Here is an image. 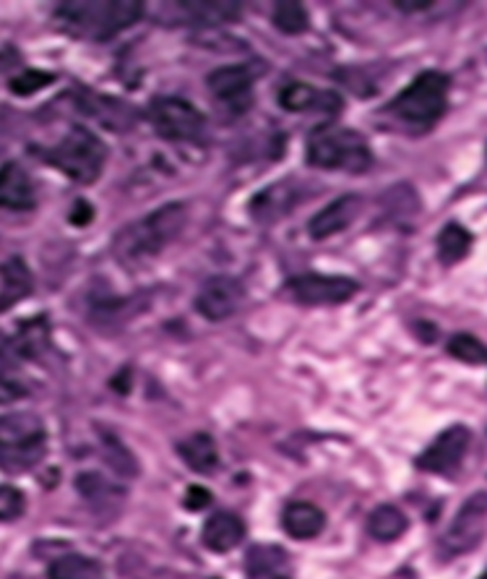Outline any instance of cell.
Returning <instances> with one entry per match:
<instances>
[{
    "label": "cell",
    "mask_w": 487,
    "mask_h": 579,
    "mask_svg": "<svg viewBox=\"0 0 487 579\" xmlns=\"http://www.w3.org/2000/svg\"><path fill=\"white\" fill-rule=\"evenodd\" d=\"M449 76L440 74V71H423L410 87L401 89L380 110V115H386L388 121H394L401 128L412 131V134H423L444 118L446 108H449Z\"/></svg>",
    "instance_id": "cell-1"
},
{
    "label": "cell",
    "mask_w": 487,
    "mask_h": 579,
    "mask_svg": "<svg viewBox=\"0 0 487 579\" xmlns=\"http://www.w3.org/2000/svg\"><path fill=\"white\" fill-rule=\"evenodd\" d=\"M143 16V3L138 0H76V3H58L55 24L65 35L82 39H102L115 37L117 32L134 26Z\"/></svg>",
    "instance_id": "cell-2"
},
{
    "label": "cell",
    "mask_w": 487,
    "mask_h": 579,
    "mask_svg": "<svg viewBox=\"0 0 487 579\" xmlns=\"http://www.w3.org/2000/svg\"><path fill=\"white\" fill-rule=\"evenodd\" d=\"M186 227V207L183 204H164L162 209L123 227L115 235L113 251L125 267H141L160 256Z\"/></svg>",
    "instance_id": "cell-3"
},
{
    "label": "cell",
    "mask_w": 487,
    "mask_h": 579,
    "mask_svg": "<svg viewBox=\"0 0 487 579\" xmlns=\"http://www.w3.org/2000/svg\"><path fill=\"white\" fill-rule=\"evenodd\" d=\"M48 454V433L35 412H11L0 418V470L9 476L37 467Z\"/></svg>",
    "instance_id": "cell-4"
},
{
    "label": "cell",
    "mask_w": 487,
    "mask_h": 579,
    "mask_svg": "<svg viewBox=\"0 0 487 579\" xmlns=\"http://www.w3.org/2000/svg\"><path fill=\"white\" fill-rule=\"evenodd\" d=\"M308 164L315 170L365 173L373 164V151L363 134L341 126H321L308 139Z\"/></svg>",
    "instance_id": "cell-5"
},
{
    "label": "cell",
    "mask_w": 487,
    "mask_h": 579,
    "mask_svg": "<svg viewBox=\"0 0 487 579\" xmlns=\"http://www.w3.org/2000/svg\"><path fill=\"white\" fill-rule=\"evenodd\" d=\"M42 160L61 170L68 181L78 183V186H91L102 175L104 162H108V147L91 131L76 126L55 147L45 151Z\"/></svg>",
    "instance_id": "cell-6"
},
{
    "label": "cell",
    "mask_w": 487,
    "mask_h": 579,
    "mask_svg": "<svg viewBox=\"0 0 487 579\" xmlns=\"http://www.w3.org/2000/svg\"><path fill=\"white\" fill-rule=\"evenodd\" d=\"M149 123L160 139L173 144H199L207 136V118L180 97H154L149 102Z\"/></svg>",
    "instance_id": "cell-7"
},
{
    "label": "cell",
    "mask_w": 487,
    "mask_h": 579,
    "mask_svg": "<svg viewBox=\"0 0 487 579\" xmlns=\"http://www.w3.org/2000/svg\"><path fill=\"white\" fill-rule=\"evenodd\" d=\"M487 532V493L479 491L470 496L451 519L449 530L440 538V549L446 556H462L475 551Z\"/></svg>",
    "instance_id": "cell-8"
},
{
    "label": "cell",
    "mask_w": 487,
    "mask_h": 579,
    "mask_svg": "<svg viewBox=\"0 0 487 579\" xmlns=\"http://www.w3.org/2000/svg\"><path fill=\"white\" fill-rule=\"evenodd\" d=\"M289 295L302 306H339L358 295L360 285L350 278L334 274H302L289 280Z\"/></svg>",
    "instance_id": "cell-9"
},
{
    "label": "cell",
    "mask_w": 487,
    "mask_h": 579,
    "mask_svg": "<svg viewBox=\"0 0 487 579\" xmlns=\"http://www.w3.org/2000/svg\"><path fill=\"white\" fill-rule=\"evenodd\" d=\"M253 82L255 74L248 65H225L209 74L207 87L212 97L229 113H246L253 104Z\"/></svg>",
    "instance_id": "cell-10"
},
{
    "label": "cell",
    "mask_w": 487,
    "mask_h": 579,
    "mask_svg": "<svg viewBox=\"0 0 487 579\" xmlns=\"http://www.w3.org/2000/svg\"><path fill=\"white\" fill-rule=\"evenodd\" d=\"M472 433L466 426H451L417 457V467L433 476H451L464 463Z\"/></svg>",
    "instance_id": "cell-11"
},
{
    "label": "cell",
    "mask_w": 487,
    "mask_h": 579,
    "mask_svg": "<svg viewBox=\"0 0 487 579\" xmlns=\"http://www.w3.org/2000/svg\"><path fill=\"white\" fill-rule=\"evenodd\" d=\"M246 300V287L238 278L229 274H216L203 282L199 295H196V311L209 321H225L233 313H238V308Z\"/></svg>",
    "instance_id": "cell-12"
},
{
    "label": "cell",
    "mask_w": 487,
    "mask_h": 579,
    "mask_svg": "<svg viewBox=\"0 0 487 579\" xmlns=\"http://www.w3.org/2000/svg\"><path fill=\"white\" fill-rule=\"evenodd\" d=\"M360 207H363V201H360L358 194L339 196V199H334L308 222V233H311L313 241L332 238V235H337L352 225L354 217L360 214Z\"/></svg>",
    "instance_id": "cell-13"
},
{
    "label": "cell",
    "mask_w": 487,
    "mask_h": 579,
    "mask_svg": "<svg viewBox=\"0 0 487 579\" xmlns=\"http://www.w3.org/2000/svg\"><path fill=\"white\" fill-rule=\"evenodd\" d=\"M35 186H32V177L26 175L22 164H3V168H0V209H9V212H29V209H35Z\"/></svg>",
    "instance_id": "cell-14"
},
{
    "label": "cell",
    "mask_w": 487,
    "mask_h": 579,
    "mask_svg": "<svg viewBox=\"0 0 487 579\" xmlns=\"http://www.w3.org/2000/svg\"><path fill=\"white\" fill-rule=\"evenodd\" d=\"M279 104L287 113H308V110H321V113L334 115L341 110V100L334 91H319L311 84H289L279 91Z\"/></svg>",
    "instance_id": "cell-15"
},
{
    "label": "cell",
    "mask_w": 487,
    "mask_h": 579,
    "mask_svg": "<svg viewBox=\"0 0 487 579\" xmlns=\"http://www.w3.org/2000/svg\"><path fill=\"white\" fill-rule=\"evenodd\" d=\"M242 538H246V525L238 515H229V512H216L203 525V545L214 554H227V551L238 549Z\"/></svg>",
    "instance_id": "cell-16"
},
{
    "label": "cell",
    "mask_w": 487,
    "mask_h": 579,
    "mask_svg": "<svg viewBox=\"0 0 487 579\" xmlns=\"http://www.w3.org/2000/svg\"><path fill=\"white\" fill-rule=\"evenodd\" d=\"M32 290H35V282H32L29 267L24 264V259L13 256L0 267V313L32 295Z\"/></svg>",
    "instance_id": "cell-17"
},
{
    "label": "cell",
    "mask_w": 487,
    "mask_h": 579,
    "mask_svg": "<svg viewBox=\"0 0 487 579\" xmlns=\"http://www.w3.org/2000/svg\"><path fill=\"white\" fill-rule=\"evenodd\" d=\"M282 525H285L287 535L295 538V541H311V538L324 532L326 515L315 504L292 502L282 515Z\"/></svg>",
    "instance_id": "cell-18"
},
{
    "label": "cell",
    "mask_w": 487,
    "mask_h": 579,
    "mask_svg": "<svg viewBox=\"0 0 487 579\" xmlns=\"http://www.w3.org/2000/svg\"><path fill=\"white\" fill-rule=\"evenodd\" d=\"M48 345H50V327L48 321L39 316V319L24 321V324L18 327V332L13 334V340L5 345V353L18 360H35L48 350Z\"/></svg>",
    "instance_id": "cell-19"
},
{
    "label": "cell",
    "mask_w": 487,
    "mask_h": 579,
    "mask_svg": "<svg viewBox=\"0 0 487 579\" xmlns=\"http://www.w3.org/2000/svg\"><path fill=\"white\" fill-rule=\"evenodd\" d=\"M177 454L183 457L193 472H201V476H212V472L220 467V452H216L214 439L209 433H193V436L183 439L177 444Z\"/></svg>",
    "instance_id": "cell-20"
},
{
    "label": "cell",
    "mask_w": 487,
    "mask_h": 579,
    "mask_svg": "<svg viewBox=\"0 0 487 579\" xmlns=\"http://www.w3.org/2000/svg\"><path fill=\"white\" fill-rule=\"evenodd\" d=\"M300 196L295 194L292 183H276V186L266 188L250 204V214L259 222H276L282 214H287L295 207Z\"/></svg>",
    "instance_id": "cell-21"
},
{
    "label": "cell",
    "mask_w": 487,
    "mask_h": 579,
    "mask_svg": "<svg viewBox=\"0 0 487 579\" xmlns=\"http://www.w3.org/2000/svg\"><path fill=\"white\" fill-rule=\"evenodd\" d=\"M407 528H410V519L394 504L378 506V509H373V515L367 517V532L380 543L397 541V538L404 535Z\"/></svg>",
    "instance_id": "cell-22"
},
{
    "label": "cell",
    "mask_w": 487,
    "mask_h": 579,
    "mask_svg": "<svg viewBox=\"0 0 487 579\" xmlns=\"http://www.w3.org/2000/svg\"><path fill=\"white\" fill-rule=\"evenodd\" d=\"M183 16L193 24H229L238 22L242 5L240 3H177Z\"/></svg>",
    "instance_id": "cell-23"
},
{
    "label": "cell",
    "mask_w": 487,
    "mask_h": 579,
    "mask_svg": "<svg viewBox=\"0 0 487 579\" xmlns=\"http://www.w3.org/2000/svg\"><path fill=\"white\" fill-rule=\"evenodd\" d=\"M48 579H104V571L95 558L68 554L50 564Z\"/></svg>",
    "instance_id": "cell-24"
},
{
    "label": "cell",
    "mask_w": 487,
    "mask_h": 579,
    "mask_svg": "<svg viewBox=\"0 0 487 579\" xmlns=\"http://www.w3.org/2000/svg\"><path fill=\"white\" fill-rule=\"evenodd\" d=\"M472 233L457 222L446 225L438 235V259L444 264H459L472 251Z\"/></svg>",
    "instance_id": "cell-25"
},
{
    "label": "cell",
    "mask_w": 487,
    "mask_h": 579,
    "mask_svg": "<svg viewBox=\"0 0 487 579\" xmlns=\"http://www.w3.org/2000/svg\"><path fill=\"white\" fill-rule=\"evenodd\" d=\"M287 562V554L279 549V545H253L248 551L246 567L250 577H263L269 571H274L276 567Z\"/></svg>",
    "instance_id": "cell-26"
},
{
    "label": "cell",
    "mask_w": 487,
    "mask_h": 579,
    "mask_svg": "<svg viewBox=\"0 0 487 579\" xmlns=\"http://www.w3.org/2000/svg\"><path fill=\"white\" fill-rule=\"evenodd\" d=\"M274 26L285 35H302L311 26L308 9L302 3H276L274 5Z\"/></svg>",
    "instance_id": "cell-27"
},
{
    "label": "cell",
    "mask_w": 487,
    "mask_h": 579,
    "mask_svg": "<svg viewBox=\"0 0 487 579\" xmlns=\"http://www.w3.org/2000/svg\"><path fill=\"white\" fill-rule=\"evenodd\" d=\"M449 355L462 360V364L479 366L487 364V345H483L477 337H472V334H453L449 340Z\"/></svg>",
    "instance_id": "cell-28"
},
{
    "label": "cell",
    "mask_w": 487,
    "mask_h": 579,
    "mask_svg": "<svg viewBox=\"0 0 487 579\" xmlns=\"http://www.w3.org/2000/svg\"><path fill=\"white\" fill-rule=\"evenodd\" d=\"M104 457H108V463L115 467V472H121L125 478H134L138 472L134 454L125 449L115 436H104Z\"/></svg>",
    "instance_id": "cell-29"
},
{
    "label": "cell",
    "mask_w": 487,
    "mask_h": 579,
    "mask_svg": "<svg viewBox=\"0 0 487 579\" xmlns=\"http://www.w3.org/2000/svg\"><path fill=\"white\" fill-rule=\"evenodd\" d=\"M52 82H55V74H48V71H24V74L11 78L9 89L18 97H29L39 89L50 87Z\"/></svg>",
    "instance_id": "cell-30"
},
{
    "label": "cell",
    "mask_w": 487,
    "mask_h": 579,
    "mask_svg": "<svg viewBox=\"0 0 487 579\" xmlns=\"http://www.w3.org/2000/svg\"><path fill=\"white\" fill-rule=\"evenodd\" d=\"M24 515V493L13 485H0V522H11Z\"/></svg>",
    "instance_id": "cell-31"
},
{
    "label": "cell",
    "mask_w": 487,
    "mask_h": 579,
    "mask_svg": "<svg viewBox=\"0 0 487 579\" xmlns=\"http://www.w3.org/2000/svg\"><path fill=\"white\" fill-rule=\"evenodd\" d=\"M78 491H82L84 498H89V502H104V498L113 496V489H110V485L104 483V478L97 476V472H84V476L78 478Z\"/></svg>",
    "instance_id": "cell-32"
},
{
    "label": "cell",
    "mask_w": 487,
    "mask_h": 579,
    "mask_svg": "<svg viewBox=\"0 0 487 579\" xmlns=\"http://www.w3.org/2000/svg\"><path fill=\"white\" fill-rule=\"evenodd\" d=\"M209 504H212V493H209L207 489H201V485H190L186 493V509L201 512V509H207Z\"/></svg>",
    "instance_id": "cell-33"
},
{
    "label": "cell",
    "mask_w": 487,
    "mask_h": 579,
    "mask_svg": "<svg viewBox=\"0 0 487 579\" xmlns=\"http://www.w3.org/2000/svg\"><path fill=\"white\" fill-rule=\"evenodd\" d=\"M22 397H26V390L22 384H16L11 379H0V405L18 403Z\"/></svg>",
    "instance_id": "cell-34"
},
{
    "label": "cell",
    "mask_w": 487,
    "mask_h": 579,
    "mask_svg": "<svg viewBox=\"0 0 487 579\" xmlns=\"http://www.w3.org/2000/svg\"><path fill=\"white\" fill-rule=\"evenodd\" d=\"M91 217H95V209H91L87 201H78L74 212H71V222H74V225H89Z\"/></svg>",
    "instance_id": "cell-35"
},
{
    "label": "cell",
    "mask_w": 487,
    "mask_h": 579,
    "mask_svg": "<svg viewBox=\"0 0 487 579\" xmlns=\"http://www.w3.org/2000/svg\"><path fill=\"white\" fill-rule=\"evenodd\" d=\"M399 9H427L430 3H404V0H399Z\"/></svg>",
    "instance_id": "cell-36"
},
{
    "label": "cell",
    "mask_w": 487,
    "mask_h": 579,
    "mask_svg": "<svg viewBox=\"0 0 487 579\" xmlns=\"http://www.w3.org/2000/svg\"><path fill=\"white\" fill-rule=\"evenodd\" d=\"M272 579H287V577H272Z\"/></svg>",
    "instance_id": "cell-37"
},
{
    "label": "cell",
    "mask_w": 487,
    "mask_h": 579,
    "mask_svg": "<svg viewBox=\"0 0 487 579\" xmlns=\"http://www.w3.org/2000/svg\"><path fill=\"white\" fill-rule=\"evenodd\" d=\"M479 579H487V571H485V575H483V577H479Z\"/></svg>",
    "instance_id": "cell-38"
}]
</instances>
